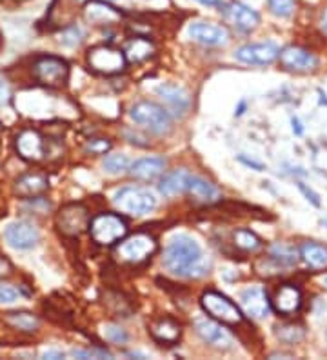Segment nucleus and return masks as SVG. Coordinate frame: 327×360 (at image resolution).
I'll return each instance as SVG.
<instances>
[{"label": "nucleus", "instance_id": "f257e3e1", "mask_svg": "<svg viewBox=\"0 0 327 360\" xmlns=\"http://www.w3.org/2000/svg\"><path fill=\"white\" fill-rule=\"evenodd\" d=\"M162 264L169 273L184 278L205 277L211 269V259L204 255L200 244L189 235H177L169 240Z\"/></svg>", "mask_w": 327, "mask_h": 360}, {"label": "nucleus", "instance_id": "f03ea898", "mask_svg": "<svg viewBox=\"0 0 327 360\" xmlns=\"http://www.w3.org/2000/svg\"><path fill=\"white\" fill-rule=\"evenodd\" d=\"M158 251L157 238L149 233H133L129 237H124L122 240L117 242L113 250V255L118 262L139 266L151 259Z\"/></svg>", "mask_w": 327, "mask_h": 360}, {"label": "nucleus", "instance_id": "7ed1b4c3", "mask_svg": "<svg viewBox=\"0 0 327 360\" xmlns=\"http://www.w3.org/2000/svg\"><path fill=\"white\" fill-rule=\"evenodd\" d=\"M33 79L44 88L58 89L70 80V64L55 55H40L31 66Z\"/></svg>", "mask_w": 327, "mask_h": 360}, {"label": "nucleus", "instance_id": "20e7f679", "mask_svg": "<svg viewBox=\"0 0 327 360\" xmlns=\"http://www.w3.org/2000/svg\"><path fill=\"white\" fill-rule=\"evenodd\" d=\"M113 202L118 211H122V213H127V215L133 217L148 215V213L157 210L158 204L155 193L146 188H140V186H126V188H120L115 193Z\"/></svg>", "mask_w": 327, "mask_h": 360}, {"label": "nucleus", "instance_id": "39448f33", "mask_svg": "<svg viewBox=\"0 0 327 360\" xmlns=\"http://www.w3.org/2000/svg\"><path fill=\"white\" fill-rule=\"evenodd\" d=\"M129 117L135 120V124L146 128L155 135H167L173 129V119L169 111L164 110L162 105L155 102L142 101L136 102L129 111Z\"/></svg>", "mask_w": 327, "mask_h": 360}, {"label": "nucleus", "instance_id": "423d86ee", "mask_svg": "<svg viewBox=\"0 0 327 360\" xmlns=\"http://www.w3.org/2000/svg\"><path fill=\"white\" fill-rule=\"evenodd\" d=\"M87 231L98 246H115L127 235V222L117 213H98L91 219Z\"/></svg>", "mask_w": 327, "mask_h": 360}, {"label": "nucleus", "instance_id": "0eeeda50", "mask_svg": "<svg viewBox=\"0 0 327 360\" xmlns=\"http://www.w3.org/2000/svg\"><path fill=\"white\" fill-rule=\"evenodd\" d=\"M200 306L211 319L222 322V324L238 326L240 322L244 321L242 309L231 299H227L226 295L220 293V291H205L200 297Z\"/></svg>", "mask_w": 327, "mask_h": 360}, {"label": "nucleus", "instance_id": "6e6552de", "mask_svg": "<svg viewBox=\"0 0 327 360\" xmlns=\"http://www.w3.org/2000/svg\"><path fill=\"white\" fill-rule=\"evenodd\" d=\"M91 215L87 206L80 202H70L62 206L55 215V226L64 237H80L84 231L89 229Z\"/></svg>", "mask_w": 327, "mask_h": 360}, {"label": "nucleus", "instance_id": "1a4fd4ad", "mask_svg": "<svg viewBox=\"0 0 327 360\" xmlns=\"http://www.w3.org/2000/svg\"><path fill=\"white\" fill-rule=\"evenodd\" d=\"M87 66L98 75H118L127 66L126 55L122 49L111 46H95L87 51Z\"/></svg>", "mask_w": 327, "mask_h": 360}, {"label": "nucleus", "instance_id": "9d476101", "mask_svg": "<svg viewBox=\"0 0 327 360\" xmlns=\"http://www.w3.org/2000/svg\"><path fill=\"white\" fill-rule=\"evenodd\" d=\"M220 13L227 24H231L240 33H251L260 24V15L253 8L242 4V2H227L220 6Z\"/></svg>", "mask_w": 327, "mask_h": 360}, {"label": "nucleus", "instance_id": "9b49d317", "mask_svg": "<svg viewBox=\"0 0 327 360\" xmlns=\"http://www.w3.org/2000/svg\"><path fill=\"white\" fill-rule=\"evenodd\" d=\"M195 331L196 335L202 338V342L207 346L220 349V352H227L233 347V335L222 326V322L214 321V319H196L195 321Z\"/></svg>", "mask_w": 327, "mask_h": 360}, {"label": "nucleus", "instance_id": "f8f14e48", "mask_svg": "<svg viewBox=\"0 0 327 360\" xmlns=\"http://www.w3.org/2000/svg\"><path fill=\"white\" fill-rule=\"evenodd\" d=\"M280 66L293 73H311L319 66V58L300 46H288L278 53Z\"/></svg>", "mask_w": 327, "mask_h": 360}, {"label": "nucleus", "instance_id": "ddd939ff", "mask_svg": "<svg viewBox=\"0 0 327 360\" xmlns=\"http://www.w3.org/2000/svg\"><path fill=\"white\" fill-rule=\"evenodd\" d=\"M15 150L18 157L27 162H40L46 157V141L39 129H22L15 139Z\"/></svg>", "mask_w": 327, "mask_h": 360}, {"label": "nucleus", "instance_id": "4468645a", "mask_svg": "<svg viewBox=\"0 0 327 360\" xmlns=\"http://www.w3.org/2000/svg\"><path fill=\"white\" fill-rule=\"evenodd\" d=\"M280 48L275 42H258V44H245L235 51V58L249 66H267L278 58Z\"/></svg>", "mask_w": 327, "mask_h": 360}, {"label": "nucleus", "instance_id": "2eb2a0df", "mask_svg": "<svg viewBox=\"0 0 327 360\" xmlns=\"http://www.w3.org/2000/svg\"><path fill=\"white\" fill-rule=\"evenodd\" d=\"M4 237L9 246L22 251L35 248L40 240V233L35 228V224H31L27 220H17V222L8 224Z\"/></svg>", "mask_w": 327, "mask_h": 360}, {"label": "nucleus", "instance_id": "dca6fc26", "mask_svg": "<svg viewBox=\"0 0 327 360\" xmlns=\"http://www.w3.org/2000/svg\"><path fill=\"white\" fill-rule=\"evenodd\" d=\"M188 33L195 42H198L202 46H211V48L227 44V40H229V31H227V27L214 22H202V20L193 22L189 26Z\"/></svg>", "mask_w": 327, "mask_h": 360}, {"label": "nucleus", "instance_id": "f3484780", "mask_svg": "<svg viewBox=\"0 0 327 360\" xmlns=\"http://www.w3.org/2000/svg\"><path fill=\"white\" fill-rule=\"evenodd\" d=\"M49 189V179L42 172H27L18 176L13 184V193L22 200L42 197Z\"/></svg>", "mask_w": 327, "mask_h": 360}, {"label": "nucleus", "instance_id": "a211bd4d", "mask_svg": "<svg viewBox=\"0 0 327 360\" xmlns=\"http://www.w3.org/2000/svg\"><path fill=\"white\" fill-rule=\"evenodd\" d=\"M271 308L282 316L295 315L302 308V291L295 284H282L271 299Z\"/></svg>", "mask_w": 327, "mask_h": 360}, {"label": "nucleus", "instance_id": "6ab92c4d", "mask_svg": "<svg viewBox=\"0 0 327 360\" xmlns=\"http://www.w3.org/2000/svg\"><path fill=\"white\" fill-rule=\"evenodd\" d=\"M240 304H242L245 315L251 316V319H264L271 311L269 297H267L266 290H262L258 285L248 288L244 293L240 295Z\"/></svg>", "mask_w": 327, "mask_h": 360}, {"label": "nucleus", "instance_id": "aec40b11", "mask_svg": "<svg viewBox=\"0 0 327 360\" xmlns=\"http://www.w3.org/2000/svg\"><path fill=\"white\" fill-rule=\"evenodd\" d=\"M84 17L93 26H111V24L120 22V11L113 6H109L105 0H91L84 8Z\"/></svg>", "mask_w": 327, "mask_h": 360}, {"label": "nucleus", "instance_id": "412c9836", "mask_svg": "<svg viewBox=\"0 0 327 360\" xmlns=\"http://www.w3.org/2000/svg\"><path fill=\"white\" fill-rule=\"evenodd\" d=\"M149 335H151L157 342L171 346V344H177L180 340L182 328H180V324L174 321L173 316L162 315L149 322Z\"/></svg>", "mask_w": 327, "mask_h": 360}, {"label": "nucleus", "instance_id": "4be33fe9", "mask_svg": "<svg viewBox=\"0 0 327 360\" xmlns=\"http://www.w3.org/2000/svg\"><path fill=\"white\" fill-rule=\"evenodd\" d=\"M158 97L162 101L166 102L167 105H171L177 113L184 115L186 111L189 110V105H191V98H189V93L179 86V84H173V82H164L160 84L157 89H155Z\"/></svg>", "mask_w": 327, "mask_h": 360}, {"label": "nucleus", "instance_id": "5701e85b", "mask_svg": "<svg viewBox=\"0 0 327 360\" xmlns=\"http://www.w3.org/2000/svg\"><path fill=\"white\" fill-rule=\"evenodd\" d=\"M166 172V160L160 157L140 158L129 166V175L142 182H151Z\"/></svg>", "mask_w": 327, "mask_h": 360}, {"label": "nucleus", "instance_id": "b1692460", "mask_svg": "<svg viewBox=\"0 0 327 360\" xmlns=\"http://www.w3.org/2000/svg\"><path fill=\"white\" fill-rule=\"evenodd\" d=\"M188 193L196 204H202V206H213V204H217L222 198L220 189L214 184H211L210 180L200 179V176H191Z\"/></svg>", "mask_w": 327, "mask_h": 360}, {"label": "nucleus", "instance_id": "393cba45", "mask_svg": "<svg viewBox=\"0 0 327 360\" xmlns=\"http://www.w3.org/2000/svg\"><path fill=\"white\" fill-rule=\"evenodd\" d=\"M191 173L188 169H174V172L167 173L164 179L160 180L158 189L164 197H177L188 191L189 182H191Z\"/></svg>", "mask_w": 327, "mask_h": 360}, {"label": "nucleus", "instance_id": "a878e982", "mask_svg": "<svg viewBox=\"0 0 327 360\" xmlns=\"http://www.w3.org/2000/svg\"><path fill=\"white\" fill-rule=\"evenodd\" d=\"M300 259L313 271H323L327 269V246L319 242H304L300 248Z\"/></svg>", "mask_w": 327, "mask_h": 360}, {"label": "nucleus", "instance_id": "bb28decb", "mask_svg": "<svg viewBox=\"0 0 327 360\" xmlns=\"http://www.w3.org/2000/svg\"><path fill=\"white\" fill-rule=\"evenodd\" d=\"M122 51L126 55L127 64H140L155 55V46L146 37H133L131 40H127Z\"/></svg>", "mask_w": 327, "mask_h": 360}, {"label": "nucleus", "instance_id": "cd10ccee", "mask_svg": "<svg viewBox=\"0 0 327 360\" xmlns=\"http://www.w3.org/2000/svg\"><path fill=\"white\" fill-rule=\"evenodd\" d=\"M4 322L9 328L27 335L37 333L40 328V319L31 311H9L4 315Z\"/></svg>", "mask_w": 327, "mask_h": 360}, {"label": "nucleus", "instance_id": "c85d7f7f", "mask_svg": "<svg viewBox=\"0 0 327 360\" xmlns=\"http://www.w3.org/2000/svg\"><path fill=\"white\" fill-rule=\"evenodd\" d=\"M269 257L275 260L276 264H280L282 268H291L300 259V251L297 248L289 246V244H282V242H276L269 248Z\"/></svg>", "mask_w": 327, "mask_h": 360}, {"label": "nucleus", "instance_id": "c756f323", "mask_svg": "<svg viewBox=\"0 0 327 360\" xmlns=\"http://www.w3.org/2000/svg\"><path fill=\"white\" fill-rule=\"evenodd\" d=\"M275 337L286 346H297L305 338V328L302 324H278L275 326Z\"/></svg>", "mask_w": 327, "mask_h": 360}, {"label": "nucleus", "instance_id": "7c9ffc66", "mask_svg": "<svg viewBox=\"0 0 327 360\" xmlns=\"http://www.w3.org/2000/svg\"><path fill=\"white\" fill-rule=\"evenodd\" d=\"M233 244L244 253H255L262 248V240L251 229H236L233 233Z\"/></svg>", "mask_w": 327, "mask_h": 360}, {"label": "nucleus", "instance_id": "2f4dec72", "mask_svg": "<svg viewBox=\"0 0 327 360\" xmlns=\"http://www.w3.org/2000/svg\"><path fill=\"white\" fill-rule=\"evenodd\" d=\"M129 158L124 153H111L104 158L102 162V167L104 172L109 173V175H122V173L129 172Z\"/></svg>", "mask_w": 327, "mask_h": 360}, {"label": "nucleus", "instance_id": "473e14b6", "mask_svg": "<svg viewBox=\"0 0 327 360\" xmlns=\"http://www.w3.org/2000/svg\"><path fill=\"white\" fill-rule=\"evenodd\" d=\"M104 337L108 342L111 344H117V346H122L129 340V335L127 331L124 330L122 326L118 324H105L104 326Z\"/></svg>", "mask_w": 327, "mask_h": 360}, {"label": "nucleus", "instance_id": "72a5a7b5", "mask_svg": "<svg viewBox=\"0 0 327 360\" xmlns=\"http://www.w3.org/2000/svg\"><path fill=\"white\" fill-rule=\"evenodd\" d=\"M267 4H269L271 13L276 17H291L295 11V0H267Z\"/></svg>", "mask_w": 327, "mask_h": 360}, {"label": "nucleus", "instance_id": "f704fd0d", "mask_svg": "<svg viewBox=\"0 0 327 360\" xmlns=\"http://www.w3.org/2000/svg\"><path fill=\"white\" fill-rule=\"evenodd\" d=\"M84 39V31L80 30L79 26H68L64 31H62L60 35V42L64 46H77L80 44Z\"/></svg>", "mask_w": 327, "mask_h": 360}, {"label": "nucleus", "instance_id": "c9c22d12", "mask_svg": "<svg viewBox=\"0 0 327 360\" xmlns=\"http://www.w3.org/2000/svg\"><path fill=\"white\" fill-rule=\"evenodd\" d=\"M84 150L91 155H104L111 150V142L108 139H91L86 142Z\"/></svg>", "mask_w": 327, "mask_h": 360}, {"label": "nucleus", "instance_id": "e433bc0d", "mask_svg": "<svg viewBox=\"0 0 327 360\" xmlns=\"http://www.w3.org/2000/svg\"><path fill=\"white\" fill-rule=\"evenodd\" d=\"M20 297H22V293L18 288H13V285L4 284V282L0 281V304L17 302Z\"/></svg>", "mask_w": 327, "mask_h": 360}, {"label": "nucleus", "instance_id": "4c0bfd02", "mask_svg": "<svg viewBox=\"0 0 327 360\" xmlns=\"http://www.w3.org/2000/svg\"><path fill=\"white\" fill-rule=\"evenodd\" d=\"M71 355L77 359H111V353L105 349H75Z\"/></svg>", "mask_w": 327, "mask_h": 360}, {"label": "nucleus", "instance_id": "58836bf2", "mask_svg": "<svg viewBox=\"0 0 327 360\" xmlns=\"http://www.w3.org/2000/svg\"><path fill=\"white\" fill-rule=\"evenodd\" d=\"M11 275H13V264L9 262L6 257L0 255V281H6Z\"/></svg>", "mask_w": 327, "mask_h": 360}, {"label": "nucleus", "instance_id": "ea45409f", "mask_svg": "<svg viewBox=\"0 0 327 360\" xmlns=\"http://www.w3.org/2000/svg\"><path fill=\"white\" fill-rule=\"evenodd\" d=\"M9 101H11V89H9L8 84L0 80V105L8 104Z\"/></svg>", "mask_w": 327, "mask_h": 360}, {"label": "nucleus", "instance_id": "a19ab883", "mask_svg": "<svg viewBox=\"0 0 327 360\" xmlns=\"http://www.w3.org/2000/svg\"><path fill=\"white\" fill-rule=\"evenodd\" d=\"M298 188H300V191H302V193H304L305 197H307V200H311V202H313L314 206H320L319 195L314 193L313 189H309V188H307V186H305V184H298Z\"/></svg>", "mask_w": 327, "mask_h": 360}, {"label": "nucleus", "instance_id": "79ce46f5", "mask_svg": "<svg viewBox=\"0 0 327 360\" xmlns=\"http://www.w3.org/2000/svg\"><path fill=\"white\" fill-rule=\"evenodd\" d=\"M42 359H64V353H60V352H46L42 355Z\"/></svg>", "mask_w": 327, "mask_h": 360}, {"label": "nucleus", "instance_id": "37998d69", "mask_svg": "<svg viewBox=\"0 0 327 360\" xmlns=\"http://www.w3.org/2000/svg\"><path fill=\"white\" fill-rule=\"evenodd\" d=\"M240 160H242V162H244V164H248V166H255V167H257V172H262V169H264V167H262L260 164H257V162H251V160H248V158H244V157L240 158Z\"/></svg>", "mask_w": 327, "mask_h": 360}, {"label": "nucleus", "instance_id": "c03bdc74", "mask_svg": "<svg viewBox=\"0 0 327 360\" xmlns=\"http://www.w3.org/2000/svg\"><path fill=\"white\" fill-rule=\"evenodd\" d=\"M198 2L204 6H222V2H220V0H198Z\"/></svg>", "mask_w": 327, "mask_h": 360}, {"label": "nucleus", "instance_id": "a18cd8bd", "mask_svg": "<svg viewBox=\"0 0 327 360\" xmlns=\"http://www.w3.org/2000/svg\"><path fill=\"white\" fill-rule=\"evenodd\" d=\"M293 129L297 131V135H302V128H300V122L297 119H293Z\"/></svg>", "mask_w": 327, "mask_h": 360}, {"label": "nucleus", "instance_id": "49530a36", "mask_svg": "<svg viewBox=\"0 0 327 360\" xmlns=\"http://www.w3.org/2000/svg\"><path fill=\"white\" fill-rule=\"evenodd\" d=\"M322 24H323V30L327 31V11L323 13V18H322Z\"/></svg>", "mask_w": 327, "mask_h": 360}, {"label": "nucleus", "instance_id": "de8ad7c7", "mask_svg": "<svg viewBox=\"0 0 327 360\" xmlns=\"http://www.w3.org/2000/svg\"><path fill=\"white\" fill-rule=\"evenodd\" d=\"M326 284H327V278H326Z\"/></svg>", "mask_w": 327, "mask_h": 360}]
</instances>
